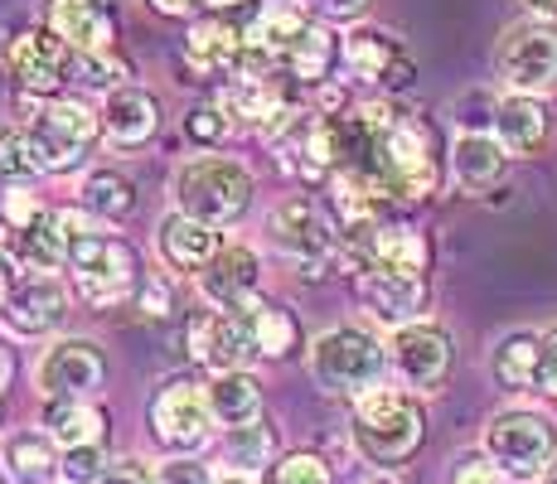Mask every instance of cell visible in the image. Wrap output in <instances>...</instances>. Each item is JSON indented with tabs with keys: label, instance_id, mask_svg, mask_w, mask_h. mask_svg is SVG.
<instances>
[{
	"label": "cell",
	"instance_id": "obj_1",
	"mask_svg": "<svg viewBox=\"0 0 557 484\" xmlns=\"http://www.w3.org/2000/svg\"><path fill=\"white\" fill-rule=\"evenodd\" d=\"M335 116V175H355L393 203H417L436 194V136L412 107L363 102Z\"/></svg>",
	"mask_w": 557,
	"mask_h": 484
},
{
	"label": "cell",
	"instance_id": "obj_2",
	"mask_svg": "<svg viewBox=\"0 0 557 484\" xmlns=\"http://www.w3.org/2000/svg\"><path fill=\"white\" fill-rule=\"evenodd\" d=\"M355 450L369 466L393 470L407 456H417L426 436V412L417 402L412 387H369L363 397H355V422H349Z\"/></svg>",
	"mask_w": 557,
	"mask_h": 484
},
{
	"label": "cell",
	"instance_id": "obj_3",
	"mask_svg": "<svg viewBox=\"0 0 557 484\" xmlns=\"http://www.w3.org/2000/svg\"><path fill=\"white\" fill-rule=\"evenodd\" d=\"M175 209L213 228H233L252 209V175L233 156H195L175 170Z\"/></svg>",
	"mask_w": 557,
	"mask_h": 484
},
{
	"label": "cell",
	"instance_id": "obj_4",
	"mask_svg": "<svg viewBox=\"0 0 557 484\" xmlns=\"http://www.w3.org/2000/svg\"><path fill=\"white\" fill-rule=\"evenodd\" d=\"M69 286L83 306L112 310L141 290V257L116 233H78L69 257Z\"/></svg>",
	"mask_w": 557,
	"mask_h": 484
},
{
	"label": "cell",
	"instance_id": "obj_5",
	"mask_svg": "<svg viewBox=\"0 0 557 484\" xmlns=\"http://www.w3.org/2000/svg\"><path fill=\"white\" fill-rule=\"evenodd\" d=\"M383 373H388V344L363 325L325 330L310 344V378L330 397H363L383 383Z\"/></svg>",
	"mask_w": 557,
	"mask_h": 484
},
{
	"label": "cell",
	"instance_id": "obj_6",
	"mask_svg": "<svg viewBox=\"0 0 557 484\" xmlns=\"http://www.w3.org/2000/svg\"><path fill=\"white\" fill-rule=\"evenodd\" d=\"M25 132L35 136L45 175H63V170H78L83 160H88L92 141L102 136V122H98V112H88V107L73 102V97H39Z\"/></svg>",
	"mask_w": 557,
	"mask_h": 484
},
{
	"label": "cell",
	"instance_id": "obj_7",
	"mask_svg": "<svg viewBox=\"0 0 557 484\" xmlns=\"http://www.w3.org/2000/svg\"><path fill=\"white\" fill-rule=\"evenodd\" d=\"M485 456L495 460V466L505 470L509 480L543 475V470H548V460L557 456V426H553V417L523 412V407L490 417V426H485Z\"/></svg>",
	"mask_w": 557,
	"mask_h": 484
},
{
	"label": "cell",
	"instance_id": "obj_8",
	"mask_svg": "<svg viewBox=\"0 0 557 484\" xmlns=\"http://www.w3.org/2000/svg\"><path fill=\"white\" fill-rule=\"evenodd\" d=\"M5 73L20 92L59 97V88L73 73V49L49 25H25L5 39Z\"/></svg>",
	"mask_w": 557,
	"mask_h": 484
},
{
	"label": "cell",
	"instance_id": "obj_9",
	"mask_svg": "<svg viewBox=\"0 0 557 484\" xmlns=\"http://www.w3.org/2000/svg\"><path fill=\"white\" fill-rule=\"evenodd\" d=\"M499 73L513 92H548L557 88V25L553 20H523L499 45Z\"/></svg>",
	"mask_w": 557,
	"mask_h": 484
},
{
	"label": "cell",
	"instance_id": "obj_10",
	"mask_svg": "<svg viewBox=\"0 0 557 484\" xmlns=\"http://www.w3.org/2000/svg\"><path fill=\"white\" fill-rule=\"evenodd\" d=\"M388 363L412 393H432L451 373V335L442 325H432V320L398 325L388 339Z\"/></svg>",
	"mask_w": 557,
	"mask_h": 484
},
{
	"label": "cell",
	"instance_id": "obj_11",
	"mask_svg": "<svg viewBox=\"0 0 557 484\" xmlns=\"http://www.w3.org/2000/svg\"><path fill=\"white\" fill-rule=\"evenodd\" d=\"M151 426H156L160 446L180 450V456L203 446L209 432H213V412H209V393H203V383L170 378L151 402Z\"/></svg>",
	"mask_w": 557,
	"mask_h": 484
},
{
	"label": "cell",
	"instance_id": "obj_12",
	"mask_svg": "<svg viewBox=\"0 0 557 484\" xmlns=\"http://www.w3.org/2000/svg\"><path fill=\"white\" fill-rule=\"evenodd\" d=\"M272 243L282 247L292 262L320 272V266H330L339 257V243L345 238H335L330 219L310 199H286V203L272 209Z\"/></svg>",
	"mask_w": 557,
	"mask_h": 484
},
{
	"label": "cell",
	"instance_id": "obj_13",
	"mask_svg": "<svg viewBox=\"0 0 557 484\" xmlns=\"http://www.w3.org/2000/svg\"><path fill=\"white\" fill-rule=\"evenodd\" d=\"M107 383V359L92 339H53L35 363V387L45 397H92Z\"/></svg>",
	"mask_w": 557,
	"mask_h": 484
},
{
	"label": "cell",
	"instance_id": "obj_14",
	"mask_svg": "<svg viewBox=\"0 0 557 484\" xmlns=\"http://www.w3.org/2000/svg\"><path fill=\"white\" fill-rule=\"evenodd\" d=\"M63 315H69V282H59V272H29L10 290L5 310H0V325L15 339H35L59 330Z\"/></svg>",
	"mask_w": 557,
	"mask_h": 484
},
{
	"label": "cell",
	"instance_id": "obj_15",
	"mask_svg": "<svg viewBox=\"0 0 557 484\" xmlns=\"http://www.w3.org/2000/svg\"><path fill=\"white\" fill-rule=\"evenodd\" d=\"M219 107L233 116V122L252 126V132H272L286 112H292V83L282 73H257V69H238L219 92Z\"/></svg>",
	"mask_w": 557,
	"mask_h": 484
},
{
	"label": "cell",
	"instance_id": "obj_16",
	"mask_svg": "<svg viewBox=\"0 0 557 484\" xmlns=\"http://www.w3.org/2000/svg\"><path fill=\"white\" fill-rule=\"evenodd\" d=\"M199 296L213 310H248L262 300V257L248 243H223L199 272Z\"/></svg>",
	"mask_w": 557,
	"mask_h": 484
},
{
	"label": "cell",
	"instance_id": "obj_17",
	"mask_svg": "<svg viewBox=\"0 0 557 484\" xmlns=\"http://www.w3.org/2000/svg\"><path fill=\"white\" fill-rule=\"evenodd\" d=\"M345 69L355 73L359 83H373V88H407L417 63H412V53L403 49L398 35L359 25L345 35Z\"/></svg>",
	"mask_w": 557,
	"mask_h": 484
},
{
	"label": "cell",
	"instance_id": "obj_18",
	"mask_svg": "<svg viewBox=\"0 0 557 484\" xmlns=\"http://www.w3.org/2000/svg\"><path fill=\"white\" fill-rule=\"evenodd\" d=\"M310 15L296 10V0H267L262 10L248 20L243 29V69H257V73H282L286 53H292L296 35H301ZM292 83V78H286Z\"/></svg>",
	"mask_w": 557,
	"mask_h": 484
},
{
	"label": "cell",
	"instance_id": "obj_19",
	"mask_svg": "<svg viewBox=\"0 0 557 484\" xmlns=\"http://www.w3.org/2000/svg\"><path fill=\"white\" fill-rule=\"evenodd\" d=\"M45 25L73 53H112L116 49V10L107 0H45Z\"/></svg>",
	"mask_w": 557,
	"mask_h": 484
},
{
	"label": "cell",
	"instance_id": "obj_20",
	"mask_svg": "<svg viewBox=\"0 0 557 484\" xmlns=\"http://www.w3.org/2000/svg\"><path fill=\"white\" fill-rule=\"evenodd\" d=\"M185 339H189V359L203 363L209 373L243 369V363L252 359V344H248V325H243V310H203V315L189 320Z\"/></svg>",
	"mask_w": 557,
	"mask_h": 484
},
{
	"label": "cell",
	"instance_id": "obj_21",
	"mask_svg": "<svg viewBox=\"0 0 557 484\" xmlns=\"http://www.w3.org/2000/svg\"><path fill=\"white\" fill-rule=\"evenodd\" d=\"M185 69L195 78L228 83L243 69V29L228 25L223 15H199L185 29Z\"/></svg>",
	"mask_w": 557,
	"mask_h": 484
},
{
	"label": "cell",
	"instance_id": "obj_22",
	"mask_svg": "<svg viewBox=\"0 0 557 484\" xmlns=\"http://www.w3.org/2000/svg\"><path fill=\"white\" fill-rule=\"evenodd\" d=\"M98 122H102V136L112 146H122V150L146 146L160 132V97L151 88L122 83V88H112V92L102 97Z\"/></svg>",
	"mask_w": 557,
	"mask_h": 484
},
{
	"label": "cell",
	"instance_id": "obj_23",
	"mask_svg": "<svg viewBox=\"0 0 557 484\" xmlns=\"http://www.w3.org/2000/svg\"><path fill=\"white\" fill-rule=\"evenodd\" d=\"M78 219L63 209H39L25 228L15 233V252L25 262V272H63L78 243Z\"/></svg>",
	"mask_w": 557,
	"mask_h": 484
},
{
	"label": "cell",
	"instance_id": "obj_24",
	"mask_svg": "<svg viewBox=\"0 0 557 484\" xmlns=\"http://www.w3.org/2000/svg\"><path fill=\"white\" fill-rule=\"evenodd\" d=\"M349 247L363 257V266H383V272H398V276H426V266H432L426 238L412 223H398V219H383L379 228L363 233V238Z\"/></svg>",
	"mask_w": 557,
	"mask_h": 484
},
{
	"label": "cell",
	"instance_id": "obj_25",
	"mask_svg": "<svg viewBox=\"0 0 557 484\" xmlns=\"http://www.w3.org/2000/svg\"><path fill=\"white\" fill-rule=\"evenodd\" d=\"M359 296L383 325H412L426 310V276H398L383 266H363L359 272Z\"/></svg>",
	"mask_w": 557,
	"mask_h": 484
},
{
	"label": "cell",
	"instance_id": "obj_26",
	"mask_svg": "<svg viewBox=\"0 0 557 484\" xmlns=\"http://www.w3.org/2000/svg\"><path fill=\"white\" fill-rule=\"evenodd\" d=\"M156 247H160V262L170 266V272H203L209 266V257L223 247L219 228L203 219H189V213H165L160 219V233H156Z\"/></svg>",
	"mask_w": 557,
	"mask_h": 484
},
{
	"label": "cell",
	"instance_id": "obj_27",
	"mask_svg": "<svg viewBox=\"0 0 557 484\" xmlns=\"http://www.w3.org/2000/svg\"><path fill=\"white\" fill-rule=\"evenodd\" d=\"M339 59H345V39L330 25H320V20H306L292 53H286V63H282V78L301 83V88H320V83L335 73Z\"/></svg>",
	"mask_w": 557,
	"mask_h": 484
},
{
	"label": "cell",
	"instance_id": "obj_28",
	"mask_svg": "<svg viewBox=\"0 0 557 484\" xmlns=\"http://www.w3.org/2000/svg\"><path fill=\"white\" fill-rule=\"evenodd\" d=\"M548 126H553L548 107H543V97H533V92H513L495 107V136L509 156H533V150H543Z\"/></svg>",
	"mask_w": 557,
	"mask_h": 484
},
{
	"label": "cell",
	"instance_id": "obj_29",
	"mask_svg": "<svg viewBox=\"0 0 557 484\" xmlns=\"http://www.w3.org/2000/svg\"><path fill=\"white\" fill-rule=\"evenodd\" d=\"M505 160H509V150L499 146V136L466 132L451 146V175L466 194H485L505 179Z\"/></svg>",
	"mask_w": 557,
	"mask_h": 484
},
{
	"label": "cell",
	"instance_id": "obj_30",
	"mask_svg": "<svg viewBox=\"0 0 557 484\" xmlns=\"http://www.w3.org/2000/svg\"><path fill=\"white\" fill-rule=\"evenodd\" d=\"M243 325H248V344H252V359H286V353L301 344V325L296 315L282 306V300H252L243 310Z\"/></svg>",
	"mask_w": 557,
	"mask_h": 484
},
{
	"label": "cell",
	"instance_id": "obj_31",
	"mask_svg": "<svg viewBox=\"0 0 557 484\" xmlns=\"http://www.w3.org/2000/svg\"><path fill=\"white\" fill-rule=\"evenodd\" d=\"M45 432L59 440L63 450L69 446H102L107 436V412L92 397H49L45 407Z\"/></svg>",
	"mask_w": 557,
	"mask_h": 484
},
{
	"label": "cell",
	"instance_id": "obj_32",
	"mask_svg": "<svg viewBox=\"0 0 557 484\" xmlns=\"http://www.w3.org/2000/svg\"><path fill=\"white\" fill-rule=\"evenodd\" d=\"M203 393H209V412H213V422H219L223 432L262 417V387H257V378L248 369L213 373V378L203 383Z\"/></svg>",
	"mask_w": 557,
	"mask_h": 484
},
{
	"label": "cell",
	"instance_id": "obj_33",
	"mask_svg": "<svg viewBox=\"0 0 557 484\" xmlns=\"http://www.w3.org/2000/svg\"><path fill=\"white\" fill-rule=\"evenodd\" d=\"M539 363H543V339L529 335V330H513L495 344V359H490V369H495L499 387H509V393H529V387H539Z\"/></svg>",
	"mask_w": 557,
	"mask_h": 484
},
{
	"label": "cell",
	"instance_id": "obj_34",
	"mask_svg": "<svg viewBox=\"0 0 557 484\" xmlns=\"http://www.w3.org/2000/svg\"><path fill=\"white\" fill-rule=\"evenodd\" d=\"M223 460H228L238 475H252V470H272L276 460V426L267 417L243 426H228L223 432Z\"/></svg>",
	"mask_w": 557,
	"mask_h": 484
},
{
	"label": "cell",
	"instance_id": "obj_35",
	"mask_svg": "<svg viewBox=\"0 0 557 484\" xmlns=\"http://www.w3.org/2000/svg\"><path fill=\"white\" fill-rule=\"evenodd\" d=\"M59 440H53L49 432H20L5 440V466L10 475H15V484H45L53 470H59Z\"/></svg>",
	"mask_w": 557,
	"mask_h": 484
},
{
	"label": "cell",
	"instance_id": "obj_36",
	"mask_svg": "<svg viewBox=\"0 0 557 484\" xmlns=\"http://www.w3.org/2000/svg\"><path fill=\"white\" fill-rule=\"evenodd\" d=\"M83 209L98 213L107 223H122L136 213V185L122 175V170H92L83 179Z\"/></svg>",
	"mask_w": 557,
	"mask_h": 484
},
{
	"label": "cell",
	"instance_id": "obj_37",
	"mask_svg": "<svg viewBox=\"0 0 557 484\" xmlns=\"http://www.w3.org/2000/svg\"><path fill=\"white\" fill-rule=\"evenodd\" d=\"M35 175H45L35 136L25 126H0V185H29Z\"/></svg>",
	"mask_w": 557,
	"mask_h": 484
},
{
	"label": "cell",
	"instance_id": "obj_38",
	"mask_svg": "<svg viewBox=\"0 0 557 484\" xmlns=\"http://www.w3.org/2000/svg\"><path fill=\"white\" fill-rule=\"evenodd\" d=\"M262 484H335V470L325 466V456L315 450H292V456H276Z\"/></svg>",
	"mask_w": 557,
	"mask_h": 484
},
{
	"label": "cell",
	"instance_id": "obj_39",
	"mask_svg": "<svg viewBox=\"0 0 557 484\" xmlns=\"http://www.w3.org/2000/svg\"><path fill=\"white\" fill-rule=\"evenodd\" d=\"M228 122H233V116L223 112L219 102H203V107H195V112L185 116V136L195 146H209L213 150V146H223V136H228Z\"/></svg>",
	"mask_w": 557,
	"mask_h": 484
},
{
	"label": "cell",
	"instance_id": "obj_40",
	"mask_svg": "<svg viewBox=\"0 0 557 484\" xmlns=\"http://www.w3.org/2000/svg\"><path fill=\"white\" fill-rule=\"evenodd\" d=\"M59 470H63V480L69 484H98L102 470H107L102 446H69L63 450V460H59Z\"/></svg>",
	"mask_w": 557,
	"mask_h": 484
},
{
	"label": "cell",
	"instance_id": "obj_41",
	"mask_svg": "<svg viewBox=\"0 0 557 484\" xmlns=\"http://www.w3.org/2000/svg\"><path fill=\"white\" fill-rule=\"evenodd\" d=\"M505 480L509 475L490 456H460L456 460V475H451V484H505Z\"/></svg>",
	"mask_w": 557,
	"mask_h": 484
},
{
	"label": "cell",
	"instance_id": "obj_42",
	"mask_svg": "<svg viewBox=\"0 0 557 484\" xmlns=\"http://www.w3.org/2000/svg\"><path fill=\"white\" fill-rule=\"evenodd\" d=\"M136 300H141V315H151V320H165L170 310H175L170 282H160V276H146L141 290H136Z\"/></svg>",
	"mask_w": 557,
	"mask_h": 484
},
{
	"label": "cell",
	"instance_id": "obj_43",
	"mask_svg": "<svg viewBox=\"0 0 557 484\" xmlns=\"http://www.w3.org/2000/svg\"><path fill=\"white\" fill-rule=\"evenodd\" d=\"M156 484H213V475L199 466V460L175 456V460H165V466L156 470Z\"/></svg>",
	"mask_w": 557,
	"mask_h": 484
},
{
	"label": "cell",
	"instance_id": "obj_44",
	"mask_svg": "<svg viewBox=\"0 0 557 484\" xmlns=\"http://www.w3.org/2000/svg\"><path fill=\"white\" fill-rule=\"evenodd\" d=\"M20 276H25V262H20V252L10 243H0V310H5L10 290L20 286Z\"/></svg>",
	"mask_w": 557,
	"mask_h": 484
},
{
	"label": "cell",
	"instance_id": "obj_45",
	"mask_svg": "<svg viewBox=\"0 0 557 484\" xmlns=\"http://www.w3.org/2000/svg\"><path fill=\"white\" fill-rule=\"evenodd\" d=\"M98 484H156V475L141 466V460H116V466L102 470Z\"/></svg>",
	"mask_w": 557,
	"mask_h": 484
},
{
	"label": "cell",
	"instance_id": "obj_46",
	"mask_svg": "<svg viewBox=\"0 0 557 484\" xmlns=\"http://www.w3.org/2000/svg\"><path fill=\"white\" fill-rule=\"evenodd\" d=\"M539 387L548 397H557V330L543 339V363H539Z\"/></svg>",
	"mask_w": 557,
	"mask_h": 484
},
{
	"label": "cell",
	"instance_id": "obj_47",
	"mask_svg": "<svg viewBox=\"0 0 557 484\" xmlns=\"http://www.w3.org/2000/svg\"><path fill=\"white\" fill-rule=\"evenodd\" d=\"M146 5H151L156 15H165V20H185V15H199L203 0H146Z\"/></svg>",
	"mask_w": 557,
	"mask_h": 484
},
{
	"label": "cell",
	"instance_id": "obj_48",
	"mask_svg": "<svg viewBox=\"0 0 557 484\" xmlns=\"http://www.w3.org/2000/svg\"><path fill=\"white\" fill-rule=\"evenodd\" d=\"M310 5H315L320 15H335V20H355V15H363V5H369V0H310Z\"/></svg>",
	"mask_w": 557,
	"mask_h": 484
},
{
	"label": "cell",
	"instance_id": "obj_49",
	"mask_svg": "<svg viewBox=\"0 0 557 484\" xmlns=\"http://www.w3.org/2000/svg\"><path fill=\"white\" fill-rule=\"evenodd\" d=\"M519 5H523V10H533L539 20H553V15H557V0H519Z\"/></svg>",
	"mask_w": 557,
	"mask_h": 484
},
{
	"label": "cell",
	"instance_id": "obj_50",
	"mask_svg": "<svg viewBox=\"0 0 557 484\" xmlns=\"http://www.w3.org/2000/svg\"><path fill=\"white\" fill-rule=\"evenodd\" d=\"M10 378H15V353L10 349H0V393L10 387Z\"/></svg>",
	"mask_w": 557,
	"mask_h": 484
},
{
	"label": "cell",
	"instance_id": "obj_51",
	"mask_svg": "<svg viewBox=\"0 0 557 484\" xmlns=\"http://www.w3.org/2000/svg\"><path fill=\"white\" fill-rule=\"evenodd\" d=\"M238 5H248V0H203V15H228Z\"/></svg>",
	"mask_w": 557,
	"mask_h": 484
},
{
	"label": "cell",
	"instance_id": "obj_52",
	"mask_svg": "<svg viewBox=\"0 0 557 484\" xmlns=\"http://www.w3.org/2000/svg\"><path fill=\"white\" fill-rule=\"evenodd\" d=\"M539 484H557V456L548 460V470H543V475H539Z\"/></svg>",
	"mask_w": 557,
	"mask_h": 484
},
{
	"label": "cell",
	"instance_id": "obj_53",
	"mask_svg": "<svg viewBox=\"0 0 557 484\" xmlns=\"http://www.w3.org/2000/svg\"><path fill=\"white\" fill-rule=\"evenodd\" d=\"M213 484H252L248 475H223V480H213Z\"/></svg>",
	"mask_w": 557,
	"mask_h": 484
},
{
	"label": "cell",
	"instance_id": "obj_54",
	"mask_svg": "<svg viewBox=\"0 0 557 484\" xmlns=\"http://www.w3.org/2000/svg\"><path fill=\"white\" fill-rule=\"evenodd\" d=\"M363 484H393L388 475H369V480H363Z\"/></svg>",
	"mask_w": 557,
	"mask_h": 484
},
{
	"label": "cell",
	"instance_id": "obj_55",
	"mask_svg": "<svg viewBox=\"0 0 557 484\" xmlns=\"http://www.w3.org/2000/svg\"><path fill=\"white\" fill-rule=\"evenodd\" d=\"M0 484H5V475H0Z\"/></svg>",
	"mask_w": 557,
	"mask_h": 484
}]
</instances>
